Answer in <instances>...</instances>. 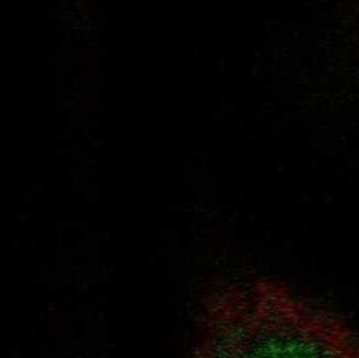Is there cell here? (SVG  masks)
<instances>
[{
    "label": "cell",
    "instance_id": "1",
    "mask_svg": "<svg viewBox=\"0 0 359 358\" xmlns=\"http://www.w3.org/2000/svg\"><path fill=\"white\" fill-rule=\"evenodd\" d=\"M193 358H359V336L278 279L231 277L201 299Z\"/></svg>",
    "mask_w": 359,
    "mask_h": 358
}]
</instances>
